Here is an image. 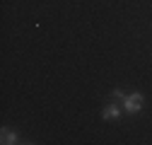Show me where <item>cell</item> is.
I'll return each mask as SVG.
<instances>
[{
	"instance_id": "3",
	"label": "cell",
	"mask_w": 152,
	"mask_h": 145,
	"mask_svg": "<svg viewBox=\"0 0 152 145\" xmlns=\"http://www.w3.org/2000/svg\"><path fill=\"white\" fill-rule=\"evenodd\" d=\"M0 138H3V143H5V145L20 143V138H17V133H15V131H10V128H3V133H0Z\"/></svg>"
},
{
	"instance_id": "4",
	"label": "cell",
	"mask_w": 152,
	"mask_h": 145,
	"mask_svg": "<svg viewBox=\"0 0 152 145\" xmlns=\"http://www.w3.org/2000/svg\"><path fill=\"white\" fill-rule=\"evenodd\" d=\"M123 97H126L123 89H113V92H111V99H121V102H123Z\"/></svg>"
},
{
	"instance_id": "1",
	"label": "cell",
	"mask_w": 152,
	"mask_h": 145,
	"mask_svg": "<svg viewBox=\"0 0 152 145\" xmlns=\"http://www.w3.org/2000/svg\"><path fill=\"white\" fill-rule=\"evenodd\" d=\"M142 102H145V97L140 92H130V94L123 97V109H126L128 114H138L140 109H142Z\"/></svg>"
},
{
	"instance_id": "2",
	"label": "cell",
	"mask_w": 152,
	"mask_h": 145,
	"mask_svg": "<svg viewBox=\"0 0 152 145\" xmlns=\"http://www.w3.org/2000/svg\"><path fill=\"white\" fill-rule=\"evenodd\" d=\"M102 116H104V121H116L118 116H121V106H116V104H106L104 106V111H102Z\"/></svg>"
}]
</instances>
